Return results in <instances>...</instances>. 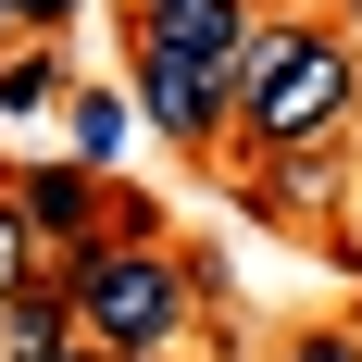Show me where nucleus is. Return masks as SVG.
Masks as SVG:
<instances>
[{"label": "nucleus", "mask_w": 362, "mask_h": 362, "mask_svg": "<svg viewBox=\"0 0 362 362\" xmlns=\"http://www.w3.org/2000/svg\"><path fill=\"white\" fill-rule=\"evenodd\" d=\"M0 112H75L63 37H13V50H0Z\"/></svg>", "instance_id": "nucleus-8"}, {"label": "nucleus", "mask_w": 362, "mask_h": 362, "mask_svg": "<svg viewBox=\"0 0 362 362\" xmlns=\"http://www.w3.org/2000/svg\"><path fill=\"white\" fill-rule=\"evenodd\" d=\"M37 275H63V262H50V238L25 225V200H13V175H0V313H13V300H25Z\"/></svg>", "instance_id": "nucleus-9"}, {"label": "nucleus", "mask_w": 362, "mask_h": 362, "mask_svg": "<svg viewBox=\"0 0 362 362\" xmlns=\"http://www.w3.org/2000/svg\"><path fill=\"white\" fill-rule=\"evenodd\" d=\"M337 262H350V275H362V187H350V200H337Z\"/></svg>", "instance_id": "nucleus-13"}, {"label": "nucleus", "mask_w": 362, "mask_h": 362, "mask_svg": "<svg viewBox=\"0 0 362 362\" xmlns=\"http://www.w3.org/2000/svg\"><path fill=\"white\" fill-rule=\"evenodd\" d=\"M0 13H13V37H63L88 0H0Z\"/></svg>", "instance_id": "nucleus-11"}, {"label": "nucleus", "mask_w": 362, "mask_h": 362, "mask_svg": "<svg viewBox=\"0 0 362 362\" xmlns=\"http://www.w3.org/2000/svg\"><path fill=\"white\" fill-rule=\"evenodd\" d=\"M238 200H250V225H313L337 213V175L325 150H288V163H238Z\"/></svg>", "instance_id": "nucleus-6"}, {"label": "nucleus", "mask_w": 362, "mask_h": 362, "mask_svg": "<svg viewBox=\"0 0 362 362\" xmlns=\"http://www.w3.org/2000/svg\"><path fill=\"white\" fill-rule=\"evenodd\" d=\"M63 350H88V337H75V300H63V275H37V288L0 313V362H63Z\"/></svg>", "instance_id": "nucleus-7"}, {"label": "nucleus", "mask_w": 362, "mask_h": 362, "mask_svg": "<svg viewBox=\"0 0 362 362\" xmlns=\"http://www.w3.org/2000/svg\"><path fill=\"white\" fill-rule=\"evenodd\" d=\"M0 50H13V13H0Z\"/></svg>", "instance_id": "nucleus-15"}, {"label": "nucleus", "mask_w": 362, "mask_h": 362, "mask_svg": "<svg viewBox=\"0 0 362 362\" xmlns=\"http://www.w3.org/2000/svg\"><path fill=\"white\" fill-rule=\"evenodd\" d=\"M112 150H125V100H112V88H75V163L112 175Z\"/></svg>", "instance_id": "nucleus-10"}, {"label": "nucleus", "mask_w": 362, "mask_h": 362, "mask_svg": "<svg viewBox=\"0 0 362 362\" xmlns=\"http://www.w3.org/2000/svg\"><path fill=\"white\" fill-rule=\"evenodd\" d=\"M125 100L163 125L175 150H213V138H238V75H200V63H138V88Z\"/></svg>", "instance_id": "nucleus-5"}, {"label": "nucleus", "mask_w": 362, "mask_h": 362, "mask_svg": "<svg viewBox=\"0 0 362 362\" xmlns=\"http://www.w3.org/2000/svg\"><path fill=\"white\" fill-rule=\"evenodd\" d=\"M362 112V50L337 13H262L250 63H238V163H288V150H337Z\"/></svg>", "instance_id": "nucleus-1"}, {"label": "nucleus", "mask_w": 362, "mask_h": 362, "mask_svg": "<svg viewBox=\"0 0 362 362\" xmlns=\"http://www.w3.org/2000/svg\"><path fill=\"white\" fill-rule=\"evenodd\" d=\"M275 362H362V337H350V325H313V337H288Z\"/></svg>", "instance_id": "nucleus-12"}, {"label": "nucleus", "mask_w": 362, "mask_h": 362, "mask_svg": "<svg viewBox=\"0 0 362 362\" xmlns=\"http://www.w3.org/2000/svg\"><path fill=\"white\" fill-rule=\"evenodd\" d=\"M63 300H75V337L112 350V362H175L187 325H200V275H187L163 238H100V250H75Z\"/></svg>", "instance_id": "nucleus-2"}, {"label": "nucleus", "mask_w": 362, "mask_h": 362, "mask_svg": "<svg viewBox=\"0 0 362 362\" xmlns=\"http://www.w3.org/2000/svg\"><path fill=\"white\" fill-rule=\"evenodd\" d=\"M262 37V0H138L125 50L138 63H200V75H238Z\"/></svg>", "instance_id": "nucleus-3"}, {"label": "nucleus", "mask_w": 362, "mask_h": 362, "mask_svg": "<svg viewBox=\"0 0 362 362\" xmlns=\"http://www.w3.org/2000/svg\"><path fill=\"white\" fill-rule=\"evenodd\" d=\"M13 200H25V225L50 238V262L100 250V238H112V213H125V187H112V175H88V163H50V175H13Z\"/></svg>", "instance_id": "nucleus-4"}, {"label": "nucleus", "mask_w": 362, "mask_h": 362, "mask_svg": "<svg viewBox=\"0 0 362 362\" xmlns=\"http://www.w3.org/2000/svg\"><path fill=\"white\" fill-rule=\"evenodd\" d=\"M63 362H112V350H63Z\"/></svg>", "instance_id": "nucleus-14"}]
</instances>
